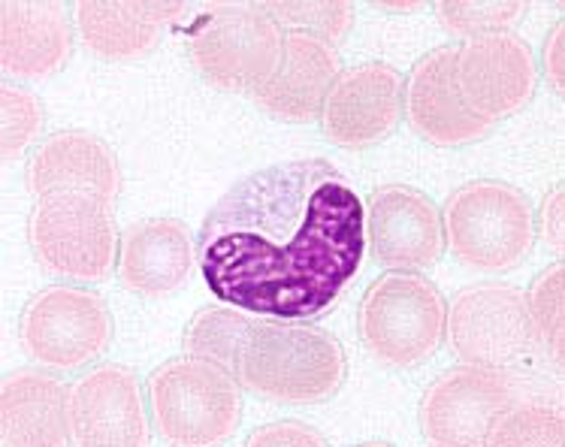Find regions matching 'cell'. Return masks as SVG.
<instances>
[{
  "label": "cell",
  "instance_id": "cell-1",
  "mask_svg": "<svg viewBox=\"0 0 565 447\" xmlns=\"http://www.w3.org/2000/svg\"><path fill=\"white\" fill-rule=\"evenodd\" d=\"M366 209L321 158L245 175L200 227L196 260L212 297L278 321H309L354 281Z\"/></svg>",
  "mask_w": 565,
  "mask_h": 447
},
{
  "label": "cell",
  "instance_id": "cell-2",
  "mask_svg": "<svg viewBox=\"0 0 565 447\" xmlns=\"http://www.w3.org/2000/svg\"><path fill=\"white\" fill-rule=\"evenodd\" d=\"M348 360L342 344L312 323L254 321L233 375L266 400L315 405L339 393Z\"/></svg>",
  "mask_w": 565,
  "mask_h": 447
},
{
  "label": "cell",
  "instance_id": "cell-3",
  "mask_svg": "<svg viewBox=\"0 0 565 447\" xmlns=\"http://www.w3.org/2000/svg\"><path fill=\"white\" fill-rule=\"evenodd\" d=\"M151 414L173 445H218L239 429L243 393L231 369L179 356L149 375Z\"/></svg>",
  "mask_w": 565,
  "mask_h": 447
},
{
  "label": "cell",
  "instance_id": "cell-4",
  "mask_svg": "<svg viewBox=\"0 0 565 447\" xmlns=\"http://www.w3.org/2000/svg\"><path fill=\"white\" fill-rule=\"evenodd\" d=\"M448 306L439 287L420 273H387L360 299V339L379 363L408 369L439 351Z\"/></svg>",
  "mask_w": 565,
  "mask_h": 447
},
{
  "label": "cell",
  "instance_id": "cell-5",
  "mask_svg": "<svg viewBox=\"0 0 565 447\" xmlns=\"http://www.w3.org/2000/svg\"><path fill=\"white\" fill-rule=\"evenodd\" d=\"M445 240L478 273H505L526 260L535 224L526 196L497 179L462 184L445 206Z\"/></svg>",
  "mask_w": 565,
  "mask_h": 447
},
{
  "label": "cell",
  "instance_id": "cell-6",
  "mask_svg": "<svg viewBox=\"0 0 565 447\" xmlns=\"http://www.w3.org/2000/svg\"><path fill=\"white\" fill-rule=\"evenodd\" d=\"M285 31L254 3H212L191 36V61L212 85L257 92L278 67Z\"/></svg>",
  "mask_w": 565,
  "mask_h": 447
},
{
  "label": "cell",
  "instance_id": "cell-7",
  "mask_svg": "<svg viewBox=\"0 0 565 447\" xmlns=\"http://www.w3.org/2000/svg\"><path fill=\"white\" fill-rule=\"evenodd\" d=\"M28 236L36 260L73 281H104L121 252L113 203L97 196H43Z\"/></svg>",
  "mask_w": 565,
  "mask_h": 447
},
{
  "label": "cell",
  "instance_id": "cell-8",
  "mask_svg": "<svg viewBox=\"0 0 565 447\" xmlns=\"http://www.w3.org/2000/svg\"><path fill=\"white\" fill-rule=\"evenodd\" d=\"M116 327L106 302L82 287H49L22 315V344L40 366H88L113 344Z\"/></svg>",
  "mask_w": 565,
  "mask_h": 447
},
{
  "label": "cell",
  "instance_id": "cell-9",
  "mask_svg": "<svg viewBox=\"0 0 565 447\" xmlns=\"http://www.w3.org/2000/svg\"><path fill=\"white\" fill-rule=\"evenodd\" d=\"M445 333L450 336L454 354L487 369L514 366L539 339L526 294L505 285L462 290L450 306Z\"/></svg>",
  "mask_w": 565,
  "mask_h": 447
},
{
  "label": "cell",
  "instance_id": "cell-10",
  "mask_svg": "<svg viewBox=\"0 0 565 447\" xmlns=\"http://www.w3.org/2000/svg\"><path fill=\"white\" fill-rule=\"evenodd\" d=\"M520 400L505 369L462 366L433 381L420 400V433L433 445H487L497 417Z\"/></svg>",
  "mask_w": 565,
  "mask_h": 447
},
{
  "label": "cell",
  "instance_id": "cell-11",
  "mask_svg": "<svg viewBox=\"0 0 565 447\" xmlns=\"http://www.w3.org/2000/svg\"><path fill=\"white\" fill-rule=\"evenodd\" d=\"M454 73H457L462 104L487 125L520 113L530 104L539 85L532 49L526 46V40H520L511 31L475 36L466 46L457 49Z\"/></svg>",
  "mask_w": 565,
  "mask_h": 447
},
{
  "label": "cell",
  "instance_id": "cell-12",
  "mask_svg": "<svg viewBox=\"0 0 565 447\" xmlns=\"http://www.w3.org/2000/svg\"><path fill=\"white\" fill-rule=\"evenodd\" d=\"M366 248L387 269H429L445 252L439 209L415 188H381L366 206Z\"/></svg>",
  "mask_w": 565,
  "mask_h": 447
},
{
  "label": "cell",
  "instance_id": "cell-13",
  "mask_svg": "<svg viewBox=\"0 0 565 447\" xmlns=\"http://www.w3.org/2000/svg\"><path fill=\"white\" fill-rule=\"evenodd\" d=\"M405 109V82L391 64H360L339 73L323 104V134L342 149H363L391 137Z\"/></svg>",
  "mask_w": 565,
  "mask_h": 447
},
{
  "label": "cell",
  "instance_id": "cell-14",
  "mask_svg": "<svg viewBox=\"0 0 565 447\" xmlns=\"http://www.w3.org/2000/svg\"><path fill=\"white\" fill-rule=\"evenodd\" d=\"M70 424L76 445H146L149 417L137 375L116 363L94 369L70 391Z\"/></svg>",
  "mask_w": 565,
  "mask_h": 447
},
{
  "label": "cell",
  "instance_id": "cell-15",
  "mask_svg": "<svg viewBox=\"0 0 565 447\" xmlns=\"http://www.w3.org/2000/svg\"><path fill=\"white\" fill-rule=\"evenodd\" d=\"M28 184L40 200L70 194L116 203L121 191V170L104 139L85 130H64L52 134L34 151L28 163Z\"/></svg>",
  "mask_w": 565,
  "mask_h": 447
},
{
  "label": "cell",
  "instance_id": "cell-16",
  "mask_svg": "<svg viewBox=\"0 0 565 447\" xmlns=\"http://www.w3.org/2000/svg\"><path fill=\"white\" fill-rule=\"evenodd\" d=\"M342 73L339 55L323 40L300 31L285 34V46L276 73L252 92L254 104L264 113L285 121H312L323 113V104Z\"/></svg>",
  "mask_w": 565,
  "mask_h": 447
},
{
  "label": "cell",
  "instance_id": "cell-17",
  "mask_svg": "<svg viewBox=\"0 0 565 447\" xmlns=\"http://www.w3.org/2000/svg\"><path fill=\"white\" fill-rule=\"evenodd\" d=\"M457 49H433L412 67L405 88V113L417 137L433 146H466L490 130L487 121L469 113L457 88Z\"/></svg>",
  "mask_w": 565,
  "mask_h": 447
},
{
  "label": "cell",
  "instance_id": "cell-18",
  "mask_svg": "<svg viewBox=\"0 0 565 447\" xmlns=\"http://www.w3.org/2000/svg\"><path fill=\"white\" fill-rule=\"evenodd\" d=\"M0 438L22 447L67 445L73 438L67 387L36 369L10 375L0 391Z\"/></svg>",
  "mask_w": 565,
  "mask_h": 447
},
{
  "label": "cell",
  "instance_id": "cell-19",
  "mask_svg": "<svg viewBox=\"0 0 565 447\" xmlns=\"http://www.w3.org/2000/svg\"><path fill=\"white\" fill-rule=\"evenodd\" d=\"M194 245L175 219L137 221L121 233L118 276L142 297H163L191 276Z\"/></svg>",
  "mask_w": 565,
  "mask_h": 447
},
{
  "label": "cell",
  "instance_id": "cell-20",
  "mask_svg": "<svg viewBox=\"0 0 565 447\" xmlns=\"http://www.w3.org/2000/svg\"><path fill=\"white\" fill-rule=\"evenodd\" d=\"M73 52L67 12L58 3H3L0 12V61L19 79H40Z\"/></svg>",
  "mask_w": 565,
  "mask_h": 447
},
{
  "label": "cell",
  "instance_id": "cell-21",
  "mask_svg": "<svg viewBox=\"0 0 565 447\" xmlns=\"http://www.w3.org/2000/svg\"><path fill=\"white\" fill-rule=\"evenodd\" d=\"M185 3H104L82 0L76 7V24L85 46L106 61H130L146 55L158 28L182 15Z\"/></svg>",
  "mask_w": 565,
  "mask_h": 447
},
{
  "label": "cell",
  "instance_id": "cell-22",
  "mask_svg": "<svg viewBox=\"0 0 565 447\" xmlns=\"http://www.w3.org/2000/svg\"><path fill=\"white\" fill-rule=\"evenodd\" d=\"M252 323L236 309H203L196 311L194 321L185 330L188 354L212 360L218 366L231 369L239 360L245 339L252 333Z\"/></svg>",
  "mask_w": 565,
  "mask_h": 447
},
{
  "label": "cell",
  "instance_id": "cell-23",
  "mask_svg": "<svg viewBox=\"0 0 565 447\" xmlns=\"http://www.w3.org/2000/svg\"><path fill=\"white\" fill-rule=\"evenodd\" d=\"M487 445L497 447H539L563 445V412L551 402H514L497 417L487 436Z\"/></svg>",
  "mask_w": 565,
  "mask_h": 447
},
{
  "label": "cell",
  "instance_id": "cell-24",
  "mask_svg": "<svg viewBox=\"0 0 565 447\" xmlns=\"http://www.w3.org/2000/svg\"><path fill=\"white\" fill-rule=\"evenodd\" d=\"M273 19L288 28H297L300 34L318 36L327 46L339 43L351 28V3H260Z\"/></svg>",
  "mask_w": 565,
  "mask_h": 447
},
{
  "label": "cell",
  "instance_id": "cell-25",
  "mask_svg": "<svg viewBox=\"0 0 565 447\" xmlns=\"http://www.w3.org/2000/svg\"><path fill=\"white\" fill-rule=\"evenodd\" d=\"M563 264L544 269L542 276L532 281V290L526 294L535 333L551 344L556 369H563Z\"/></svg>",
  "mask_w": 565,
  "mask_h": 447
},
{
  "label": "cell",
  "instance_id": "cell-26",
  "mask_svg": "<svg viewBox=\"0 0 565 447\" xmlns=\"http://www.w3.org/2000/svg\"><path fill=\"white\" fill-rule=\"evenodd\" d=\"M523 3H462V0H445L439 3V22L450 34L460 36H487L518 19Z\"/></svg>",
  "mask_w": 565,
  "mask_h": 447
},
{
  "label": "cell",
  "instance_id": "cell-27",
  "mask_svg": "<svg viewBox=\"0 0 565 447\" xmlns=\"http://www.w3.org/2000/svg\"><path fill=\"white\" fill-rule=\"evenodd\" d=\"M0 113H3V158L10 161L40 134L43 127V106L31 92L3 85L0 92Z\"/></svg>",
  "mask_w": 565,
  "mask_h": 447
},
{
  "label": "cell",
  "instance_id": "cell-28",
  "mask_svg": "<svg viewBox=\"0 0 565 447\" xmlns=\"http://www.w3.org/2000/svg\"><path fill=\"white\" fill-rule=\"evenodd\" d=\"M248 445L252 447H273V445H327L323 441L321 433H315L309 426L302 424H273L264 426V429H257L252 438H248Z\"/></svg>",
  "mask_w": 565,
  "mask_h": 447
},
{
  "label": "cell",
  "instance_id": "cell-29",
  "mask_svg": "<svg viewBox=\"0 0 565 447\" xmlns=\"http://www.w3.org/2000/svg\"><path fill=\"white\" fill-rule=\"evenodd\" d=\"M542 236L556 254H563V184H556L554 194L544 200Z\"/></svg>",
  "mask_w": 565,
  "mask_h": 447
},
{
  "label": "cell",
  "instance_id": "cell-30",
  "mask_svg": "<svg viewBox=\"0 0 565 447\" xmlns=\"http://www.w3.org/2000/svg\"><path fill=\"white\" fill-rule=\"evenodd\" d=\"M544 67H547V76L554 79L556 92H563V22L556 24L554 34L547 36V46H544Z\"/></svg>",
  "mask_w": 565,
  "mask_h": 447
},
{
  "label": "cell",
  "instance_id": "cell-31",
  "mask_svg": "<svg viewBox=\"0 0 565 447\" xmlns=\"http://www.w3.org/2000/svg\"><path fill=\"white\" fill-rule=\"evenodd\" d=\"M375 7H381V10H399V12H412V10H417V7H420V3H375Z\"/></svg>",
  "mask_w": 565,
  "mask_h": 447
}]
</instances>
